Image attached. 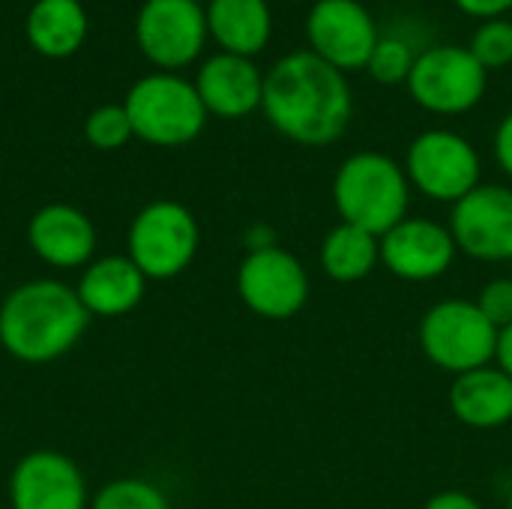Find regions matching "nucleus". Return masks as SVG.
I'll return each instance as SVG.
<instances>
[{"instance_id":"nucleus-25","label":"nucleus","mask_w":512,"mask_h":509,"mask_svg":"<svg viewBox=\"0 0 512 509\" xmlns=\"http://www.w3.org/2000/svg\"><path fill=\"white\" fill-rule=\"evenodd\" d=\"M84 138L96 150H120L129 138H135L126 108L123 105H99L84 120Z\"/></svg>"},{"instance_id":"nucleus-29","label":"nucleus","mask_w":512,"mask_h":509,"mask_svg":"<svg viewBox=\"0 0 512 509\" xmlns=\"http://www.w3.org/2000/svg\"><path fill=\"white\" fill-rule=\"evenodd\" d=\"M423 509H483V504L477 498H471L468 492L450 489V492H438L426 501Z\"/></svg>"},{"instance_id":"nucleus-11","label":"nucleus","mask_w":512,"mask_h":509,"mask_svg":"<svg viewBox=\"0 0 512 509\" xmlns=\"http://www.w3.org/2000/svg\"><path fill=\"white\" fill-rule=\"evenodd\" d=\"M309 51L339 72L366 69L381 33L360 0H318L306 18Z\"/></svg>"},{"instance_id":"nucleus-32","label":"nucleus","mask_w":512,"mask_h":509,"mask_svg":"<svg viewBox=\"0 0 512 509\" xmlns=\"http://www.w3.org/2000/svg\"><path fill=\"white\" fill-rule=\"evenodd\" d=\"M507 509H512V495H510V501H507Z\"/></svg>"},{"instance_id":"nucleus-15","label":"nucleus","mask_w":512,"mask_h":509,"mask_svg":"<svg viewBox=\"0 0 512 509\" xmlns=\"http://www.w3.org/2000/svg\"><path fill=\"white\" fill-rule=\"evenodd\" d=\"M27 243L54 270H84L96 252V225L72 204H45L27 222Z\"/></svg>"},{"instance_id":"nucleus-6","label":"nucleus","mask_w":512,"mask_h":509,"mask_svg":"<svg viewBox=\"0 0 512 509\" xmlns=\"http://www.w3.org/2000/svg\"><path fill=\"white\" fill-rule=\"evenodd\" d=\"M417 336L426 360L450 375H465L495 360L498 330L474 300H441L429 306Z\"/></svg>"},{"instance_id":"nucleus-5","label":"nucleus","mask_w":512,"mask_h":509,"mask_svg":"<svg viewBox=\"0 0 512 509\" xmlns=\"http://www.w3.org/2000/svg\"><path fill=\"white\" fill-rule=\"evenodd\" d=\"M201 228L195 213L171 198L150 201L126 231V249L147 282H168L186 273L198 255Z\"/></svg>"},{"instance_id":"nucleus-3","label":"nucleus","mask_w":512,"mask_h":509,"mask_svg":"<svg viewBox=\"0 0 512 509\" xmlns=\"http://www.w3.org/2000/svg\"><path fill=\"white\" fill-rule=\"evenodd\" d=\"M333 204L342 222L384 237L411 207V180L405 165L378 150L348 156L333 177Z\"/></svg>"},{"instance_id":"nucleus-18","label":"nucleus","mask_w":512,"mask_h":509,"mask_svg":"<svg viewBox=\"0 0 512 509\" xmlns=\"http://www.w3.org/2000/svg\"><path fill=\"white\" fill-rule=\"evenodd\" d=\"M450 411L471 429L507 426L512 420V378L492 363L456 375L450 387Z\"/></svg>"},{"instance_id":"nucleus-4","label":"nucleus","mask_w":512,"mask_h":509,"mask_svg":"<svg viewBox=\"0 0 512 509\" xmlns=\"http://www.w3.org/2000/svg\"><path fill=\"white\" fill-rule=\"evenodd\" d=\"M123 108L135 138L153 147H183L195 141L207 123V108L195 84L171 72H156L135 81Z\"/></svg>"},{"instance_id":"nucleus-28","label":"nucleus","mask_w":512,"mask_h":509,"mask_svg":"<svg viewBox=\"0 0 512 509\" xmlns=\"http://www.w3.org/2000/svg\"><path fill=\"white\" fill-rule=\"evenodd\" d=\"M495 159H498L501 171L512 180V111L495 129Z\"/></svg>"},{"instance_id":"nucleus-34","label":"nucleus","mask_w":512,"mask_h":509,"mask_svg":"<svg viewBox=\"0 0 512 509\" xmlns=\"http://www.w3.org/2000/svg\"><path fill=\"white\" fill-rule=\"evenodd\" d=\"M198 3H201V0H198Z\"/></svg>"},{"instance_id":"nucleus-30","label":"nucleus","mask_w":512,"mask_h":509,"mask_svg":"<svg viewBox=\"0 0 512 509\" xmlns=\"http://www.w3.org/2000/svg\"><path fill=\"white\" fill-rule=\"evenodd\" d=\"M243 243H246V252H261V249L279 246V243H276V231H273L270 225H252V228L243 234Z\"/></svg>"},{"instance_id":"nucleus-12","label":"nucleus","mask_w":512,"mask_h":509,"mask_svg":"<svg viewBox=\"0 0 512 509\" xmlns=\"http://www.w3.org/2000/svg\"><path fill=\"white\" fill-rule=\"evenodd\" d=\"M447 228L459 252L477 261H512V189L480 183L453 204Z\"/></svg>"},{"instance_id":"nucleus-13","label":"nucleus","mask_w":512,"mask_h":509,"mask_svg":"<svg viewBox=\"0 0 512 509\" xmlns=\"http://www.w3.org/2000/svg\"><path fill=\"white\" fill-rule=\"evenodd\" d=\"M12 509H90L84 471L60 450L21 456L9 477Z\"/></svg>"},{"instance_id":"nucleus-19","label":"nucleus","mask_w":512,"mask_h":509,"mask_svg":"<svg viewBox=\"0 0 512 509\" xmlns=\"http://www.w3.org/2000/svg\"><path fill=\"white\" fill-rule=\"evenodd\" d=\"M207 33L225 54L255 57L267 48L273 33V12L267 0H210Z\"/></svg>"},{"instance_id":"nucleus-9","label":"nucleus","mask_w":512,"mask_h":509,"mask_svg":"<svg viewBox=\"0 0 512 509\" xmlns=\"http://www.w3.org/2000/svg\"><path fill=\"white\" fill-rule=\"evenodd\" d=\"M312 282L297 255L282 246L246 252L237 267V294L243 306L264 321H288L303 312Z\"/></svg>"},{"instance_id":"nucleus-14","label":"nucleus","mask_w":512,"mask_h":509,"mask_svg":"<svg viewBox=\"0 0 512 509\" xmlns=\"http://www.w3.org/2000/svg\"><path fill=\"white\" fill-rule=\"evenodd\" d=\"M456 240L447 225L408 216L381 237V264L405 282L441 279L456 261Z\"/></svg>"},{"instance_id":"nucleus-2","label":"nucleus","mask_w":512,"mask_h":509,"mask_svg":"<svg viewBox=\"0 0 512 509\" xmlns=\"http://www.w3.org/2000/svg\"><path fill=\"white\" fill-rule=\"evenodd\" d=\"M87 324L90 315L72 285L30 279L0 303V348L24 366H45L69 354L87 333Z\"/></svg>"},{"instance_id":"nucleus-21","label":"nucleus","mask_w":512,"mask_h":509,"mask_svg":"<svg viewBox=\"0 0 512 509\" xmlns=\"http://www.w3.org/2000/svg\"><path fill=\"white\" fill-rule=\"evenodd\" d=\"M381 264V237L339 222L321 243V267L333 282L351 285L366 279Z\"/></svg>"},{"instance_id":"nucleus-27","label":"nucleus","mask_w":512,"mask_h":509,"mask_svg":"<svg viewBox=\"0 0 512 509\" xmlns=\"http://www.w3.org/2000/svg\"><path fill=\"white\" fill-rule=\"evenodd\" d=\"M465 15L489 21V18H504L512 9V0H453Z\"/></svg>"},{"instance_id":"nucleus-26","label":"nucleus","mask_w":512,"mask_h":509,"mask_svg":"<svg viewBox=\"0 0 512 509\" xmlns=\"http://www.w3.org/2000/svg\"><path fill=\"white\" fill-rule=\"evenodd\" d=\"M477 309L489 318L495 330H504L512 324V276L492 279L477 294Z\"/></svg>"},{"instance_id":"nucleus-24","label":"nucleus","mask_w":512,"mask_h":509,"mask_svg":"<svg viewBox=\"0 0 512 509\" xmlns=\"http://www.w3.org/2000/svg\"><path fill=\"white\" fill-rule=\"evenodd\" d=\"M468 51L477 57V63L492 72V69H504L512 63V21L510 18H489L480 21V27L474 30V39L468 45Z\"/></svg>"},{"instance_id":"nucleus-1","label":"nucleus","mask_w":512,"mask_h":509,"mask_svg":"<svg viewBox=\"0 0 512 509\" xmlns=\"http://www.w3.org/2000/svg\"><path fill=\"white\" fill-rule=\"evenodd\" d=\"M261 111L288 141L327 147L351 126L354 96L345 72L306 48L279 57L264 75Z\"/></svg>"},{"instance_id":"nucleus-10","label":"nucleus","mask_w":512,"mask_h":509,"mask_svg":"<svg viewBox=\"0 0 512 509\" xmlns=\"http://www.w3.org/2000/svg\"><path fill=\"white\" fill-rule=\"evenodd\" d=\"M138 48L165 72L189 66L207 42V9L198 0H147L135 21Z\"/></svg>"},{"instance_id":"nucleus-16","label":"nucleus","mask_w":512,"mask_h":509,"mask_svg":"<svg viewBox=\"0 0 512 509\" xmlns=\"http://www.w3.org/2000/svg\"><path fill=\"white\" fill-rule=\"evenodd\" d=\"M195 90L207 108V114L240 120L261 108L264 102V75L249 57L237 54H213L204 60L195 78Z\"/></svg>"},{"instance_id":"nucleus-23","label":"nucleus","mask_w":512,"mask_h":509,"mask_svg":"<svg viewBox=\"0 0 512 509\" xmlns=\"http://www.w3.org/2000/svg\"><path fill=\"white\" fill-rule=\"evenodd\" d=\"M417 63V51L411 48V42H405L402 36H381L366 69L378 84H408L411 69Z\"/></svg>"},{"instance_id":"nucleus-7","label":"nucleus","mask_w":512,"mask_h":509,"mask_svg":"<svg viewBox=\"0 0 512 509\" xmlns=\"http://www.w3.org/2000/svg\"><path fill=\"white\" fill-rule=\"evenodd\" d=\"M405 87L411 99L429 114L459 117L483 102L489 72L465 45H432L417 54Z\"/></svg>"},{"instance_id":"nucleus-33","label":"nucleus","mask_w":512,"mask_h":509,"mask_svg":"<svg viewBox=\"0 0 512 509\" xmlns=\"http://www.w3.org/2000/svg\"><path fill=\"white\" fill-rule=\"evenodd\" d=\"M510 264H512V261H510ZM510 276H512V267H510Z\"/></svg>"},{"instance_id":"nucleus-8","label":"nucleus","mask_w":512,"mask_h":509,"mask_svg":"<svg viewBox=\"0 0 512 509\" xmlns=\"http://www.w3.org/2000/svg\"><path fill=\"white\" fill-rule=\"evenodd\" d=\"M480 153L477 147L450 129H429L417 135L405 156V174L411 189L429 201L456 204L480 186Z\"/></svg>"},{"instance_id":"nucleus-17","label":"nucleus","mask_w":512,"mask_h":509,"mask_svg":"<svg viewBox=\"0 0 512 509\" xmlns=\"http://www.w3.org/2000/svg\"><path fill=\"white\" fill-rule=\"evenodd\" d=\"M75 291L90 318H123L141 306L147 276L129 255H105L81 270Z\"/></svg>"},{"instance_id":"nucleus-22","label":"nucleus","mask_w":512,"mask_h":509,"mask_svg":"<svg viewBox=\"0 0 512 509\" xmlns=\"http://www.w3.org/2000/svg\"><path fill=\"white\" fill-rule=\"evenodd\" d=\"M90 509H171V504L156 483L141 477H120L93 495Z\"/></svg>"},{"instance_id":"nucleus-31","label":"nucleus","mask_w":512,"mask_h":509,"mask_svg":"<svg viewBox=\"0 0 512 509\" xmlns=\"http://www.w3.org/2000/svg\"><path fill=\"white\" fill-rule=\"evenodd\" d=\"M504 375L512 378V324L498 330V342H495V360H492Z\"/></svg>"},{"instance_id":"nucleus-20","label":"nucleus","mask_w":512,"mask_h":509,"mask_svg":"<svg viewBox=\"0 0 512 509\" xmlns=\"http://www.w3.org/2000/svg\"><path fill=\"white\" fill-rule=\"evenodd\" d=\"M87 36V15L78 0H36L27 15V39L45 57H69Z\"/></svg>"}]
</instances>
